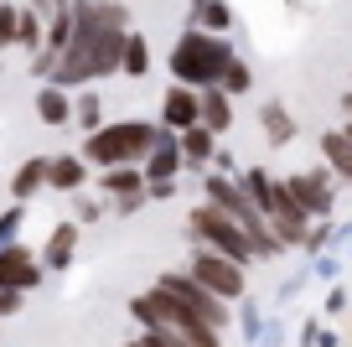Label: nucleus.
<instances>
[{
    "label": "nucleus",
    "mask_w": 352,
    "mask_h": 347,
    "mask_svg": "<svg viewBox=\"0 0 352 347\" xmlns=\"http://www.w3.org/2000/svg\"><path fill=\"white\" fill-rule=\"evenodd\" d=\"M176 135H182V140H176V145H182V161H212V130H208V125H187V130H176Z\"/></svg>",
    "instance_id": "obj_17"
},
{
    "label": "nucleus",
    "mask_w": 352,
    "mask_h": 347,
    "mask_svg": "<svg viewBox=\"0 0 352 347\" xmlns=\"http://www.w3.org/2000/svg\"><path fill=\"white\" fill-rule=\"evenodd\" d=\"M42 187H47V156H32V161L16 166V176H11V197L16 202H32Z\"/></svg>",
    "instance_id": "obj_12"
},
{
    "label": "nucleus",
    "mask_w": 352,
    "mask_h": 347,
    "mask_svg": "<svg viewBox=\"0 0 352 347\" xmlns=\"http://www.w3.org/2000/svg\"><path fill=\"white\" fill-rule=\"evenodd\" d=\"M161 120H166V130H187V125H197V88H192V83L166 88V98H161Z\"/></svg>",
    "instance_id": "obj_9"
},
{
    "label": "nucleus",
    "mask_w": 352,
    "mask_h": 347,
    "mask_svg": "<svg viewBox=\"0 0 352 347\" xmlns=\"http://www.w3.org/2000/svg\"><path fill=\"white\" fill-rule=\"evenodd\" d=\"M99 94H83V98H78V104H73V120L78 125H83V130H99Z\"/></svg>",
    "instance_id": "obj_24"
},
{
    "label": "nucleus",
    "mask_w": 352,
    "mask_h": 347,
    "mask_svg": "<svg viewBox=\"0 0 352 347\" xmlns=\"http://www.w3.org/2000/svg\"><path fill=\"white\" fill-rule=\"evenodd\" d=\"M285 192L296 197L306 213H316V218H327V213H331V197H337L321 171H296V176H285Z\"/></svg>",
    "instance_id": "obj_7"
},
{
    "label": "nucleus",
    "mask_w": 352,
    "mask_h": 347,
    "mask_svg": "<svg viewBox=\"0 0 352 347\" xmlns=\"http://www.w3.org/2000/svg\"><path fill=\"white\" fill-rule=\"evenodd\" d=\"M155 285H161V291L171 295L176 306H187L197 322H208L212 332H223V326H228V301H223V295H212L208 285L197 280V275H171V270H166Z\"/></svg>",
    "instance_id": "obj_5"
},
{
    "label": "nucleus",
    "mask_w": 352,
    "mask_h": 347,
    "mask_svg": "<svg viewBox=\"0 0 352 347\" xmlns=\"http://www.w3.org/2000/svg\"><path fill=\"white\" fill-rule=\"evenodd\" d=\"M228 57H233V47L223 42L218 32H187L182 42L171 47V73L182 78V83H192V88H208V83H218L223 78V67H228Z\"/></svg>",
    "instance_id": "obj_2"
},
{
    "label": "nucleus",
    "mask_w": 352,
    "mask_h": 347,
    "mask_svg": "<svg viewBox=\"0 0 352 347\" xmlns=\"http://www.w3.org/2000/svg\"><path fill=\"white\" fill-rule=\"evenodd\" d=\"M342 109H347V125H342V130H347V135H352V94H347V98H342Z\"/></svg>",
    "instance_id": "obj_28"
},
{
    "label": "nucleus",
    "mask_w": 352,
    "mask_h": 347,
    "mask_svg": "<svg viewBox=\"0 0 352 347\" xmlns=\"http://www.w3.org/2000/svg\"><path fill=\"white\" fill-rule=\"evenodd\" d=\"M155 140H161V130H155V125H145V120H120V125H109V130H94V135H88L83 156H88L94 166H124V161H145Z\"/></svg>",
    "instance_id": "obj_3"
},
{
    "label": "nucleus",
    "mask_w": 352,
    "mask_h": 347,
    "mask_svg": "<svg viewBox=\"0 0 352 347\" xmlns=\"http://www.w3.org/2000/svg\"><path fill=\"white\" fill-rule=\"evenodd\" d=\"M254 78H249V67L239 63V57H228V67H223V78H218V88L223 94H243V88H249Z\"/></svg>",
    "instance_id": "obj_23"
},
{
    "label": "nucleus",
    "mask_w": 352,
    "mask_h": 347,
    "mask_svg": "<svg viewBox=\"0 0 352 347\" xmlns=\"http://www.w3.org/2000/svg\"><path fill=\"white\" fill-rule=\"evenodd\" d=\"M130 316L135 322H145V332L151 337H161L166 347L171 342H192V347H212L223 332H212L208 322H197V316L187 311V306H176L171 295L155 285V291H145V295H135L130 301Z\"/></svg>",
    "instance_id": "obj_1"
},
{
    "label": "nucleus",
    "mask_w": 352,
    "mask_h": 347,
    "mask_svg": "<svg viewBox=\"0 0 352 347\" xmlns=\"http://www.w3.org/2000/svg\"><path fill=\"white\" fill-rule=\"evenodd\" d=\"M187 228H192V239H197V244H208V249L228 254L233 264H249V260H254V249H249V233H243V228H239V218H228L218 202H202V207H192Z\"/></svg>",
    "instance_id": "obj_4"
},
{
    "label": "nucleus",
    "mask_w": 352,
    "mask_h": 347,
    "mask_svg": "<svg viewBox=\"0 0 352 347\" xmlns=\"http://www.w3.org/2000/svg\"><path fill=\"white\" fill-rule=\"evenodd\" d=\"M0 285H11V291H32V285H42V264H36L21 244H6V249H0Z\"/></svg>",
    "instance_id": "obj_8"
},
{
    "label": "nucleus",
    "mask_w": 352,
    "mask_h": 347,
    "mask_svg": "<svg viewBox=\"0 0 352 347\" xmlns=\"http://www.w3.org/2000/svg\"><path fill=\"white\" fill-rule=\"evenodd\" d=\"M176 171H182V145L176 140H155L151 156H145V182H151V176H176Z\"/></svg>",
    "instance_id": "obj_16"
},
{
    "label": "nucleus",
    "mask_w": 352,
    "mask_h": 347,
    "mask_svg": "<svg viewBox=\"0 0 352 347\" xmlns=\"http://www.w3.org/2000/svg\"><path fill=\"white\" fill-rule=\"evenodd\" d=\"M228 21H233V11L223 0H197V26L202 32H228Z\"/></svg>",
    "instance_id": "obj_21"
},
{
    "label": "nucleus",
    "mask_w": 352,
    "mask_h": 347,
    "mask_svg": "<svg viewBox=\"0 0 352 347\" xmlns=\"http://www.w3.org/2000/svg\"><path fill=\"white\" fill-rule=\"evenodd\" d=\"M11 233H16V213H11V218H6V223H0V244L11 239Z\"/></svg>",
    "instance_id": "obj_27"
},
{
    "label": "nucleus",
    "mask_w": 352,
    "mask_h": 347,
    "mask_svg": "<svg viewBox=\"0 0 352 347\" xmlns=\"http://www.w3.org/2000/svg\"><path fill=\"white\" fill-rule=\"evenodd\" d=\"M42 11H36V6H26V11H16V36L11 42L16 47H26V52H36V47H42Z\"/></svg>",
    "instance_id": "obj_20"
},
{
    "label": "nucleus",
    "mask_w": 352,
    "mask_h": 347,
    "mask_svg": "<svg viewBox=\"0 0 352 347\" xmlns=\"http://www.w3.org/2000/svg\"><path fill=\"white\" fill-rule=\"evenodd\" d=\"M11 36H16V6L0 0V47H11Z\"/></svg>",
    "instance_id": "obj_25"
},
{
    "label": "nucleus",
    "mask_w": 352,
    "mask_h": 347,
    "mask_svg": "<svg viewBox=\"0 0 352 347\" xmlns=\"http://www.w3.org/2000/svg\"><path fill=\"white\" fill-rule=\"evenodd\" d=\"M36 114H42L47 125H63L67 114H73V104H67L57 88H42V94H36Z\"/></svg>",
    "instance_id": "obj_22"
},
{
    "label": "nucleus",
    "mask_w": 352,
    "mask_h": 347,
    "mask_svg": "<svg viewBox=\"0 0 352 347\" xmlns=\"http://www.w3.org/2000/svg\"><path fill=\"white\" fill-rule=\"evenodd\" d=\"M73 244H78V223H57L47 239V270H63L73 260Z\"/></svg>",
    "instance_id": "obj_18"
},
{
    "label": "nucleus",
    "mask_w": 352,
    "mask_h": 347,
    "mask_svg": "<svg viewBox=\"0 0 352 347\" xmlns=\"http://www.w3.org/2000/svg\"><path fill=\"white\" fill-rule=\"evenodd\" d=\"M83 182H88V161H83V156H57V161H47V187H57V192H78Z\"/></svg>",
    "instance_id": "obj_11"
},
{
    "label": "nucleus",
    "mask_w": 352,
    "mask_h": 347,
    "mask_svg": "<svg viewBox=\"0 0 352 347\" xmlns=\"http://www.w3.org/2000/svg\"><path fill=\"white\" fill-rule=\"evenodd\" d=\"M197 120L208 125L212 135H223V130L233 125V104H228V94H223L218 83H208V88L197 94Z\"/></svg>",
    "instance_id": "obj_10"
},
{
    "label": "nucleus",
    "mask_w": 352,
    "mask_h": 347,
    "mask_svg": "<svg viewBox=\"0 0 352 347\" xmlns=\"http://www.w3.org/2000/svg\"><path fill=\"white\" fill-rule=\"evenodd\" d=\"M321 156H327V166L352 187V135L347 130H327L321 135Z\"/></svg>",
    "instance_id": "obj_13"
},
{
    "label": "nucleus",
    "mask_w": 352,
    "mask_h": 347,
    "mask_svg": "<svg viewBox=\"0 0 352 347\" xmlns=\"http://www.w3.org/2000/svg\"><path fill=\"white\" fill-rule=\"evenodd\" d=\"M259 125H264V140H270V145H290V140H296V120H290L285 104H264Z\"/></svg>",
    "instance_id": "obj_15"
},
{
    "label": "nucleus",
    "mask_w": 352,
    "mask_h": 347,
    "mask_svg": "<svg viewBox=\"0 0 352 347\" xmlns=\"http://www.w3.org/2000/svg\"><path fill=\"white\" fill-rule=\"evenodd\" d=\"M21 295H26V291H11V285H0V316H16V311H21Z\"/></svg>",
    "instance_id": "obj_26"
},
{
    "label": "nucleus",
    "mask_w": 352,
    "mask_h": 347,
    "mask_svg": "<svg viewBox=\"0 0 352 347\" xmlns=\"http://www.w3.org/2000/svg\"><path fill=\"white\" fill-rule=\"evenodd\" d=\"M187 275H197V280L208 285L212 295H223V301H239V295H243V264H233L228 254L208 249V244H197V254H192V270H187Z\"/></svg>",
    "instance_id": "obj_6"
},
{
    "label": "nucleus",
    "mask_w": 352,
    "mask_h": 347,
    "mask_svg": "<svg viewBox=\"0 0 352 347\" xmlns=\"http://www.w3.org/2000/svg\"><path fill=\"white\" fill-rule=\"evenodd\" d=\"M120 67L130 78H145V67H151V47H145L140 32H124V47H120Z\"/></svg>",
    "instance_id": "obj_19"
},
{
    "label": "nucleus",
    "mask_w": 352,
    "mask_h": 347,
    "mask_svg": "<svg viewBox=\"0 0 352 347\" xmlns=\"http://www.w3.org/2000/svg\"><path fill=\"white\" fill-rule=\"evenodd\" d=\"M104 192H114V197H140V192H145V171H135V161L104 166Z\"/></svg>",
    "instance_id": "obj_14"
}]
</instances>
